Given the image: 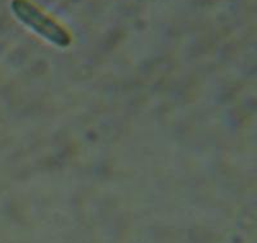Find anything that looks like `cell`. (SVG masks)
Returning a JSON list of instances; mask_svg holds the SVG:
<instances>
[{
	"label": "cell",
	"mask_w": 257,
	"mask_h": 243,
	"mask_svg": "<svg viewBox=\"0 0 257 243\" xmlns=\"http://www.w3.org/2000/svg\"><path fill=\"white\" fill-rule=\"evenodd\" d=\"M12 9L24 24L53 44L61 48H66L71 44V38L67 31L27 0H13Z\"/></svg>",
	"instance_id": "6da1fadb"
}]
</instances>
